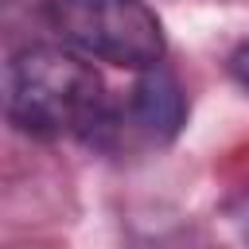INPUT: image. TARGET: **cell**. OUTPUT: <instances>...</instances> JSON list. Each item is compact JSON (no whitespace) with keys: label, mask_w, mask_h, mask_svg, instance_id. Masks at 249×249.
Returning <instances> with one entry per match:
<instances>
[{"label":"cell","mask_w":249,"mask_h":249,"mask_svg":"<svg viewBox=\"0 0 249 249\" xmlns=\"http://www.w3.org/2000/svg\"><path fill=\"white\" fill-rule=\"evenodd\" d=\"M4 113L12 128L39 140H97L113 128L105 82L62 47H23L4 66Z\"/></svg>","instance_id":"cell-1"},{"label":"cell","mask_w":249,"mask_h":249,"mask_svg":"<svg viewBox=\"0 0 249 249\" xmlns=\"http://www.w3.org/2000/svg\"><path fill=\"white\" fill-rule=\"evenodd\" d=\"M43 19L70 51L109 66L152 70L167 54L163 23L144 0H47Z\"/></svg>","instance_id":"cell-2"},{"label":"cell","mask_w":249,"mask_h":249,"mask_svg":"<svg viewBox=\"0 0 249 249\" xmlns=\"http://www.w3.org/2000/svg\"><path fill=\"white\" fill-rule=\"evenodd\" d=\"M124 117H128V128L144 136L148 144H171L179 128L187 124V93L179 78L163 66L140 70L136 86L128 89Z\"/></svg>","instance_id":"cell-3"},{"label":"cell","mask_w":249,"mask_h":249,"mask_svg":"<svg viewBox=\"0 0 249 249\" xmlns=\"http://www.w3.org/2000/svg\"><path fill=\"white\" fill-rule=\"evenodd\" d=\"M230 70H233V78H237V82L249 89V39H245V43H241V47L230 54Z\"/></svg>","instance_id":"cell-4"},{"label":"cell","mask_w":249,"mask_h":249,"mask_svg":"<svg viewBox=\"0 0 249 249\" xmlns=\"http://www.w3.org/2000/svg\"><path fill=\"white\" fill-rule=\"evenodd\" d=\"M233 222H237V230H241V241L249 245V195L241 198V206L233 210Z\"/></svg>","instance_id":"cell-5"}]
</instances>
